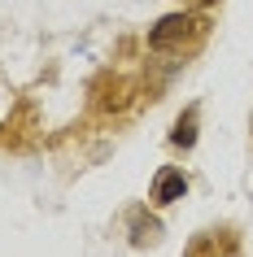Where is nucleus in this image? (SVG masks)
I'll return each mask as SVG.
<instances>
[{
  "instance_id": "nucleus-1",
  "label": "nucleus",
  "mask_w": 253,
  "mask_h": 257,
  "mask_svg": "<svg viewBox=\"0 0 253 257\" xmlns=\"http://www.w3.org/2000/svg\"><path fill=\"white\" fill-rule=\"evenodd\" d=\"M201 31H205L201 18H192V14H166L157 27L148 31V48H153V53H171V48H184L188 40H201Z\"/></svg>"
},
{
  "instance_id": "nucleus-2",
  "label": "nucleus",
  "mask_w": 253,
  "mask_h": 257,
  "mask_svg": "<svg viewBox=\"0 0 253 257\" xmlns=\"http://www.w3.org/2000/svg\"><path fill=\"white\" fill-rule=\"evenodd\" d=\"M240 240L231 227H210V231H197L192 244L184 248V257H236Z\"/></svg>"
},
{
  "instance_id": "nucleus-3",
  "label": "nucleus",
  "mask_w": 253,
  "mask_h": 257,
  "mask_svg": "<svg viewBox=\"0 0 253 257\" xmlns=\"http://www.w3.org/2000/svg\"><path fill=\"white\" fill-rule=\"evenodd\" d=\"M184 192H188V179L179 166H161L157 179H153V192H148V201L153 205H171V201H184Z\"/></svg>"
},
{
  "instance_id": "nucleus-4",
  "label": "nucleus",
  "mask_w": 253,
  "mask_h": 257,
  "mask_svg": "<svg viewBox=\"0 0 253 257\" xmlns=\"http://www.w3.org/2000/svg\"><path fill=\"white\" fill-rule=\"evenodd\" d=\"M197 118H201L197 105L179 113V122H175V131H171V144H175V149H192V144H197Z\"/></svg>"
},
{
  "instance_id": "nucleus-5",
  "label": "nucleus",
  "mask_w": 253,
  "mask_h": 257,
  "mask_svg": "<svg viewBox=\"0 0 253 257\" xmlns=\"http://www.w3.org/2000/svg\"><path fill=\"white\" fill-rule=\"evenodd\" d=\"M131 231H135V235H131L135 244H153L161 235V227L153 222V218H144V209H135V214H131Z\"/></svg>"
},
{
  "instance_id": "nucleus-6",
  "label": "nucleus",
  "mask_w": 253,
  "mask_h": 257,
  "mask_svg": "<svg viewBox=\"0 0 253 257\" xmlns=\"http://www.w3.org/2000/svg\"><path fill=\"white\" fill-rule=\"evenodd\" d=\"M188 5H214V0H188Z\"/></svg>"
}]
</instances>
